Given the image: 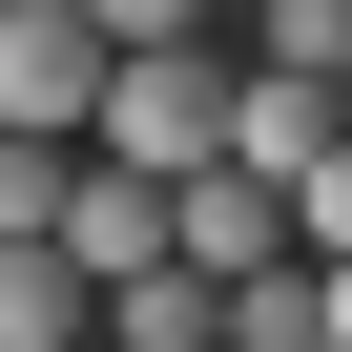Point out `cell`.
Here are the masks:
<instances>
[{
    "instance_id": "cell-1",
    "label": "cell",
    "mask_w": 352,
    "mask_h": 352,
    "mask_svg": "<svg viewBox=\"0 0 352 352\" xmlns=\"http://www.w3.org/2000/svg\"><path fill=\"white\" fill-rule=\"evenodd\" d=\"M228 83H249L228 42H124L83 145H104V166H166V187H187V166H228Z\"/></svg>"
},
{
    "instance_id": "cell-2",
    "label": "cell",
    "mask_w": 352,
    "mask_h": 352,
    "mask_svg": "<svg viewBox=\"0 0 352 352\" xmlns=\"http://www.w3.org/2000/svg\"><path fill=\"white\" fill-rule=\"evenodd\" d=\"M104 21H83V0H0V124H21V145H83L104 124Z\"/></svg>"
},
{
    "instance_id": "cell-3",
    "label": "cell",
    "mask_w": 352,
    "mask_h": 352,
    "mask_svg": "<svg viewBox=\"0 0 352 352\" xmlns=\"http://www.w3.org/2000/svg\"><path fill=\"white\" fill-rule=\"evenodd\" d=\"M166 249H187L208 290H249L290 249V187H270V166H187V187H166Z\"/></svg>"
},
{
    "instance_id": "cell-4",
    "label": "cell",
    "mask_w": 352,
    "mask_h": 352,
    "mask_svg": "<svg viewBox=\"0 0 352 352\" xmlns=\"http://www.w3.org/2000/svg\"><path fill=\"white\" fill-rule=\"evenodd\" d=\"M83 331H104V270L63 228H21V249H0V352H83Z\"/></svg>"
},
{
    "instance_id": "cell-5",
    "label": "cell",
    "mask_w": 352,
    "mask_h": 352,
    "mask_svg": "<svg viewBox=\"0 0 352 352\" xmlns=\"http://www.w3.org/2000/svg\"><path fill=\"white\" fill-rule=\"evenodd\" d=\"M63 249H83L104 290H124V270H166V166H104V145H83V187H63Z\"/></svg>"
},
{
    "instance_id": "cell-6",
    "label": "cell",
    "mask_w": 352,
    "mask_h": 352,
    "mask_svg": "<svg viewBox=\"0 0 352 352\" xmlns=\"http://www.w3.org/2000/svg\"><path fill=\"white\" fill-rule=\"evenodd\" d=\"M63 187H83V145H21V124H0V249L63 228Z\"/></svg>"
},
{
    "instance_id": "cell-7",
    "label": "cell",
    "mask_w": 352,
    "mask_h": 352,
    "mask_svg": "<svg viewBox=\"0 0 352 352\" xmlns=\"http://www.w3.org/2000/svg\"><path fill=\"white\" fill-rule=\"evenodd\" d=\"M83 21H104V42H208L228 0H83Z\"/></svg>"
},
{
    "instance_id": "cell-8",
    "label": "cell",
    "mask_w": 352,
    "mask_h": 352,
    "mask_svg": "<svg viewBox=\"0 0 352 352\" xmlns=\"http://www.w3.org/2000/svg\"><path fill=\"white\" fill-rule=\"evenodd\" d=\"M290 249H352V145H331L311 187H290Z\"/></svg>"
},
{
    "instance_id": "cell-9",
    "label": "cell",
    "mask_w": 352,
    "mask_h": 352,
    "mask_svg": "<svg viewBox=\"0 0 352 352\" xmlns=\"http://www.w3.org/2000/svg\"><path fill=\"white\" fill-rule=\"evenodd\" d=\"M311 270H331V352H352V249H311Z\"/></svg>"
},
{
    "instance_id": "cell-10",
    "label": "cell",
    "mask_w": 352,
    "mask_h": 352,
    "mask_svg": "<svg viewBox=\"0 0 352 352\" xmlns=\"http://www.w3.org/2000/svg\"><path fill=\"white\" fill-rule=\"evenodd\" d=\"M83 352H124V331H83Z\"/></svg>"
},
{
    "instance_id": "cell-11",
    "label": "cell",
    "mask_w": 352,
    "mask_h": 352,
    "mask_svg": "<svg viewBox=\"0 0 352 352\" xmlns=\"http://www.w3.org/2000/svg\"><path fill=\"white\" fill-rule=\"evenodd\" d=\"M208 352H228V331H208Z\"/></svg>"
}]
</instances>
